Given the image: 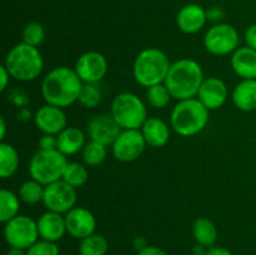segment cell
<instances>
[{"instance_id":"1","label":"cell","mask_w":256,"mask_h":255,"mask_svg":"<svg viewBox=\"0 0 256 255\" xmlns=\"http://www.w3.org/2000/svg\"><path fill=\"white\" fill-rule=\"evenodd\" d=\"M84 82L74 69L58 66L50 70L42 82V95L45 102L59 108H68L78 102Z\"/></svg>"},{"instance_id":"2","label":"cell","mask_w":256,"mask_h":255,"mask_svg":"<svg viewBox=\"0 0 256 255\" xmlns=\"http://www.w3.org/2000/svg\"><path fill=\"white\" fill-rule=\"evenodd\" d=\"M204 79L202 65L196 60L184 58L172 62L164 84L172 99L180 102L196 98Z\"/></svg>"},{"instance_id":"3","label":"cell","mask_w":256,"mask_h":255,"mask_svg":"<svg viewBox=\"0 0 256 255\" xmlns=\"http://www.w3.org/2000/svg\"><path fill=\"white\" fill-rule=\"evenodd\" d=\"M209 112L210 110H208L198 98L180 100L172 108L170 125L180 136H194L206 128Z\"/></svg>"},{"instance_id":"4","label":"cell","mask_w":256,"mask_h":255,"mask_svg":"<svg viewBox=\"0 0 256 255\" xmlns=\"http://www.w3.org/2000/svg\"><path fill=\"white\" fill-rule=\"evenodd\" d=\"M4 65L15 80L32 82L42 74L44 59L38 48L22 42L9 50Z\"/></svg>"},{"instance_id":"5","label":"cell","mask_w":256,"mask_h":255,"mask_svg":"<svg viewBox=\"0 0 256 255\" xmlns=\"http://www.w3.org/2000/svg\"><path fill=\"white\" fill-rule=\"evenodd\" d=\"M170 66L172 62L162 50L158 48H146L135 58L132 75L138 84L150 88L165 82Z\"/></svg>"},{"instance_id":"6","label":"cell","mask_w":256,"mask_h":255,"mask_svg":"<svg viewBox=\"0 0 256 255\" xmlns=\"http://www.w3.org/2000/svg\"><path fill=\"white\" fill-rule=\"evenodd\" d=\"M110 115L124 129H142L148 119L144 102L134 92H120L112 102Z\"/></svg>"},{"instance_id":"7","label":"cell","mask_w":256,"mask_h":255,"mask_svg":"<svg viewBox=\"0 0 256 255\" xmlns=\"http://www.w3.org/2000/svg\"><path fill=\"white\" fill-rule=\"evenodd\" d=\"M68 159L64 154L55 150H38L29 162L30 178L42 185H49L62 178L68 165Z\"/></svg>"},{"instance_id":"8","label":"cell","mask_w":256,"mask_h":255,"mask_svg":"<svg viewBox=\"0 0 256 255\" xmlns=\"http://www.w3.org/2000/svg\"><path fill=\"white\" fill-rule=\"evenodd\" d=\"M240 36L238 30L228 22L214 24L204 35V46L215 56L230 55L239 48Z\"/></svg>"},{"instance_id":"9","label":"cell","mask_w":256,"mask_h":255,"mask_svg":"<svg viewBox=\"0 0 256 255\" xmlns=\"http://www.w3.org/2000/svg\"><path fill=\"white\" fill-rule=\"evenodd\" d=\"M36 220L28 215H18L10 222H5L4 239L12 248L28 250L39 240Z\"/></svg>"},{"instance_id":"10","label":"cell","mask_w":256,"mask_h":255,"mask_svg":"<svg viewBox=\"0 0 256 255\" xmlns=\"http://www.w3.org/2000/svg\"><path fill=\"white\" fill-rule=\"evenodd\" d=\"M76 189L60 179L45 186L42 204L49 212L66 214L76 204Z\"/></svg>"},{"instance_id":"11","label":"cell","mask_w":256,"mask_h":255,"mask_svg":"<svg viewBox=\"0 0 256 255\" xmlns=\"http://www.w3.org/2000/svg\"><path fill=\"white\" fill-rule=\"evenodd\" d=\"M146 142L140 129H124L112 145V155L118 162H132L144 152Z\"/></svg>"},{"instance_id":"12","label":"cell","mask_w":256,"mask_h":255,"mask_svg":"<svg viewBox=\"0 0 256 255\" xmlns=\"http://www.w3.org/2000/svg\"><path fill=\"white\" fill-rule=\"evenodd\" d=\"M74 70L84 84H98L106 75L108 60L102 52L92 50L78 58Z\"/></svg>"},{"instance_id":"13","label":"cell","mask_w":256,"mask_h":255,"mask_svg":"<svg viewBox=\"0 0 256 255\" xmlns=\"http://www.w3.org/2000/svg\"><path fill=\"white\" fill-rule=\"evenodd\" d=\"M66 232L74 239L82 240L95 234L96 219L89 209L82 206H75L65 214Z\"/></svg>"},{"instance_id":"14","label":"cell","mask_w":256,"mask_h":255,"mask_svg":"<svg viewBox=\"0 0 256 255\" xmlns=\"http://www.w3.org/2000/svg\"><path fill=\"white\" fill-rule=\"evenodd\" d=\"M34 122L38 130L42 134L58 135L68 126L66 115L62 108L45 104L36 110L34 115Z\"/></svg>"},{"instance_id":"15","label":"cell","mask_w":256,"mask_h":255,"mask_svg":"<svg viewBox=\"0 0 256 255\" xmlns=\"http://www.w3.org/2000/svg\"><path fill=\"white\" fill-rule=\"evenodd\" d=\"M229 90L224 80L216 76L205 78L198 92V99L205 105L208 110H218L226 102Z\"/></svg>"},{"instance_id":"16","label":"cell","mask_w":256,"mask_h":255,"mask_svg":"<svg viewBox=\"0 0 256 255\" xmlns=\"http://www.w3.org/2000/svg\"><path fill=\"white\" fill-rule=\"evenodd\" d=\"M122 130L114 118L108 114L96 115L88 124V134L90 139L102 142L106 146L114 144Z\"/></svg>"},{"instance_id":"17","label":"cell","mask_w":256,"mask_h":255,"mask_svg":"<svg viewBox=\"0 0 256 255\" xmlns=\"http://www.w3.org/2000/svg\"><path fill=\"white\" fill-rule=\"evenodd\" d=\"M208 22L206 9L199 4L184 5L176 15V25L184 34H196Z\"/></svg>"},{"instance_id":"18","label":"cell","mask_w":256,"mask_h":255,"mask_svg":"<svg viewBox=\"0 0 256 255\" xmlns=\"http://www.w3.org/2000/svg\"><path fill=\"white\" fill-rule=\"evenodd\" d=\"M38 230H39L40 239L48 240V242H58L62 239L66 232V224H65V216L59 212H49L42 214L36 220Z\"/></svg>"},{"instance_id":"19","label":"cell","mask_w":256,"mask_h":255,"mask_svg":"<svg viewBox=\"0 0 256 255\" xmlns=\"http://www.w3.org/2000/svg\"><path fill=\"white\" fill-rule=\"evenodd\" d=\"M232 68L242 79H256V50L249 46H239L232 54Z\"/></svg>"},{"instance_id":"20","label":"cell","mask_w":256,"mask_h":255,"mask_svg":"<svg viewBox=\"0 0 256 255\" xmlns=\"http://www.w3.org/2000/svg\"><path fill=\"white\" fill-rule=\"evenodd\" d=\"M140 130L146 145L152 148L165 146L170 140L169 125L160 118H148Z\"/></svg>"},{"instance_id":"21","label":"cell","mask_w":256,"mask_h":255,"mask_svg":"<svg viewBox=\"0 0 256 255\" xmlns=\"http://www.w3.org/2000/svg\"><path fill=\"white\" fill-rule=\"evenodd\" d=\"M232 100L235 108L242 112L256 110V79L240 80L232 89Z\"/></svg>"},{"instance_id":"22","label":"cell","mask_w":256,"mask_h":255,"mask_svg":"<svg viewBox=\"0 0 256 255\" xmlns=\"http://www.w3.org/2000/svg\"><path fill=\"white\" fill-rule=\"evenodd\" d=\"M58 138V150L65 156L75 155L85 146V135L82 130L76 126H66Z\"/></svg>"},{"instance_id":"23","label":"cell","mask_w":256,"mask_h":255,"mask_svg":"<svg viewBox=\"0 0 256 255\" xmlns=\"http://www.w3.org/2000/svg\"><path fill=\"white\" fill-rule=\"evenodd\" d=\"M192 236L196 244L205 248H212L218 240V229L214 222L208 218H198L192 222Z\"/></svg>"},{"instance_id":"24","label":"cell","mask_w":256,"mask_h":255,"mask_svg":"<svg viewBox=\"0 0 256 255\" xmlns=\"http://www.w3.org/2000/svg\"><path fill=\"white\" fill-rule=\"evenodd\" d=\"M20 158L18 150L9 142H0V176L12 178L19 168Z\"/></svg>"},{"instance_id":"25","label":"cell","mask_w":256,"mask_h":255,"mask_svg":"<svg viewBox=\"0 0 256 255\" xmlns=\"http://www.w3.org/2000/svg\"><path fill=\"white\" fill-rule=\"evenodd\" d=\"M20 202L22 200L19 195L8 189H2L0 192V222L5 224L18 216L20 212Z\"/></svg>"},{"instance_id":"26","label":"cell","mask_w":256,"mask_h":255,"mask_svg":"<svg viewBox=\"0 0 256 255\" xmlns=\"http://www.w3.org/2000/svg\"><path fill=\"white\" fill-rule=\"evenodd\" d=\"M45 185L40 184L39 182L34 179L26 180L20 185L18 190L20 200L28 205H36L39 202H42L44 200Z\"/></svg>"},{"instance_id":"27","label":"cell","mask_w":256,"mask_h":255,"mask_svg":"<svg viewBox=\"0 0 256 255\" xmlns=\"http://www.w3.org/2000/svg\"><path fill=\"white\" fill-rule=\"evenodd\" d=\"M106 145L95 142V140H90L89 142H86L84 149L82 150V162L86 166H98V165L102 164L104 160L106 159Z\"/></svg>"},{"instance_id":"28","label":"cell","mask_w":256,"mask_h":255,"mask_svg":"<svg viewBox=\"0 0 256 255\" xmlns=\"http://www.w3.org/2000/svg\"><path fill=\"white\" fill-rule=\"evenodd\" d=\"M62 179L76 189V188L82 186L88 182V179H89V172H88L86 166L80 164V162H68Z\"/></svg>"},{"instance_id":"29","label":"cell","mask_w":256,"mask_h":255,"mask_svg":"<svg viewBox=\"0 0 256 255\" xmlns=\"http://www.w3.org/2000/svg\"><path fill=\"white\" fill-rule=\"evenodd\" d=\"M108 240L100 234H92L80 240L79 255H106Z\"/></svg>"},{"instance_id":"30","label":"cell","mask_w":256,"mask_h":255,"mask_svg":"<svg viewBox=\"0 0 256 255\" xmlns=\"http://www.w3.org/2000/svg\"><path fill=\"white\" fill-rule=\"evenodd\" d=\"M172 99V94H170L169 89L164 82L148 88L146 100L150 106L154 108V109H164L170 104Z\"/></svg>"},{"instance_id":"31","label":"cell","mask_w":256,"mask_h":255,"mask_svg":"<svg viewBox=\"0 0 256 255\" xmlns=\"http://www.w3.org/2000/svg\"><path fill=\"white\" fill-rule=\"evenodd\" d=\"M102 90L98 88L96 84H84L82 88V92H80L78 102L85 109H95L102 102Z\"/></svg>"},{"instance_id":"32","label":"cell","mask_w":256,"mask_h":255,"mask_svg":"<svg viewBox=\"0 0 256 255\" xmlns=\"http://www.w3.org/2000/svg\"><path fill=\"white\" fill-rule=\"evenodd\" d=\"M22 42L32 46H40L45 40V29L40 22H28L22 32Z\"/></svg>"},{"instance_id":"33","label":"cell","mask_w":256,"mask_h":255,"mask_svg":"<svg viewBox=\"0 0 256 255\" xmlns=\"http://www.w3.org/2000/svg\"><path fill=\"white\" fill-rule=\"evenodd\" d=\"M26 255H60L56 242L39 239L26 250Z\"/></svg>"},{"instance_id":"34","label":"cell","mask_w":256,"mask_h":255,"mask_svg":"<svg viewBox=\"0 0 256 255\" xmlns=\"http://www.w3.org/2000/svg\"><path fill=\"white\" fill-rule=\"evenodd\" d=\"M40 150H55L58 149V138L56 135L42 134L38 142Z\"/></svg>"},{"instance_id":"35","label":"cell","mask_w":256,"mask_h":255,"mask_svg":"<svg viewBox=\"0 0 256 255\" xmlns=\"http://www.w3.org/2000/svg\"><path fill=\"white\" fill-rule=\"evenodd\" d=\"M9 100L16 106H25L29 102V96L22 90L14 89L9 92Z\"/></svg>"},{"instance_id":"36","label":"cell","mask_w":256,"mask_h":255,"mask_svg":"<svg viewBox=\"0 0 256 255\" xmlns=\"http://www.w3.org/2000/svg\"><path fill=\"white\" fill-rule=\"evenodd\" d=\"M208 22H212L214 24H219L224 19V10L219 6H212L206 10Z\"/></svg>"},{"instance_id":"37","label":"cell","mask_w":256,"mask_h":255,"mask_svg":"<svg viewBox=\"0 0 256 255\" xmlns=\"http://www.w3.org/2000/svg\"><path fill=\"white\" fill-rule=\"evenodd\" d=\"M245 42H246V46L256 50V22L250 25L245 32Z\"/></svg>"},{"instance_id":"38","label":"cell","mask_w":256,"mask_h":255,"mask_svg":"<svg viewBox=\"0 0 256 255\" xmlns=\"http://www.w3.org/2000/svg\"><path fill=\"white\" fill-rule=\"evenodd\" d=\"M10 78H12V75L9 74V72H8V69L5 68V65H2V66H0V92H2L6 90L10 82Z\"/></svg>"},{"instance_id":"39","label":"cell","mask_w":256,"mask_h":255,"mask_svg":"<svg viewBox=\"0 0 256 255\" xmlns=\"http://www.w3.org/2000/svg\"><path fill=\"white\" fill-rule=\"evenodd\" d=\"M136 255H168L162 249L158 246H152V245H148L144 249L139 250Z\"/></svg>"},{"instance_id":"40","label":"cell","mask_w":256,"mask_h":255,"mask_svg":"<svg viewBox=\"0 0 256 255\" xmlns=\"http://www.w3.org/2000/svg\"><path fill=\"white\" fill-rule=\"evenodd\" d=\"M205 255H232V252L224 246H212L208 249Z\"/></svg>"},{"instance_id":"41","label":"cell","mask_w":256,"mask_h":255,"mask_svg":"<svg viewBox=\"0 0 256 255\" xmlns=\"http://www.w3.org/2000/svg\"><path fill=\"white\" fill-rule=\"evenodd\" d=\"M5 136H6V122H5L4 116L0 118V139L4 142Z\"/></svg>"},{"instance_id":"42","label":"cell","mask_w":256,"mask_h":255,"mask_svg":"<svg viewBox=\"0 0 256 255\" xmlns=\"http://www.w3.org/2000/svg\"><path fill=\"white\" fill-rule=\"evenodd\" d=\"M6 255H26V250L19 249V248H12L8 250Z\"/></svg>"}]
</instances>
